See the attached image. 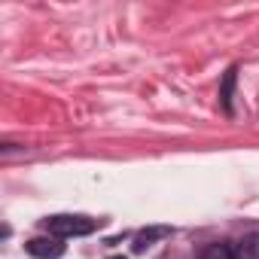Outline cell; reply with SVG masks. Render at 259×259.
Segmentation results:
<instances>
[{
	"mask_svg": "<svg viewBox=\"0 0 259 259\" xmlns=\"http://www.w3.org/2000/svg\"><path fill=\"white\" fill-rule=\"evenodd\" d=\"M46 232L55 235V238H82V235H92L98 229V220L92 217H82V213H55V217H46L43 220Z\"/></svg>",
	"mask_w": 259,
	"mask_h": 259,
	"instance_id": "1",
	"label": "cell"
},
{
	"mask_svg": "<svg viewBox=\"0 0 259 259\" xmlns=\"http://www.w3.org/2000/svg\"><path fill=\"white\" fill-rule=\"evenodd\" d=\"M25 250H28L34 259H61V256H64V244H61V238H55V235L31 238V241L25 244Z\"/></svg>",
	"mask_w": 259,
	"mask_h": 259,
	"instance_id": "2",
	"label": "cell"
},
{
	"mask_svg": "<svg viewBox=\"0 0 259 259\" xmlns=\"http://www.w3.org/2000/svg\"><path fill=\"white\" fill-rule=\"evenodd\" d=\"M168 235H171V229H168V226H153V229H144V232L135 238V250L141 253V250H147L153 241H159V238H168Z\"/></svg>",
	"mask_w": 259,
	"mask_h": 259,
	"instance_id": "3",
	"label": "cell"
},
{
	"mask_svg": "<svg viewBox=\"0 0 259 259\" xmlns=\"http://www.w3.org/2000/svg\"><path fill=\"white\" fill-rule=\"evenodd\" d=\"M235 259H259V232L256 235H247L238 241L235 247Z\"/></svg>",
	"mask_w": 259,
	"mask_h": 259,
	"instance_id": "4",
	"label": "cell"
},
{
	"mask_svg": "<svg viewBox=\"0 0 259 259\" xmlns=\"http://www.w3.org/2000/svg\"><path fill=\"white\" fill-rule=\"evenodd\" d=\"M232 92H235V67H232V70H226L223 85H220V104H223V110H226V113H232Z\"/></svg>",
	"mask_w": 259,
	"mask_h": 259,
	"instance_id": "5",
	"label": "cell"
},
{
	"mask_svg": "<svg viewBox=\"0 0 259 259\" xmlns=\"http://www.w3.org/2000/svg\"><path fill=\"white\" fill-rule=\"evenodd\" d=\"M201 259H235V250L229 244H210V247H204Z\"/></svg>",
	"mask_w": 259,
	"mask_h": 259,
	"instance_id": "6",
	"label": "cell"
},
{
	"mask_svg": "<svg viewBox=\"0 0 259 259\" xmlns=\"http://www.w3.org/2000/svg\"><path fill=\"white\" fill-rule=\"evenodd\" d=\"M110 259H125V256H110Z\"/></svg>",
	"mask_w": 259,
	"mask_h": 259,
	"instance_id": "7",
	"label": "cell"
}]
</instances>
